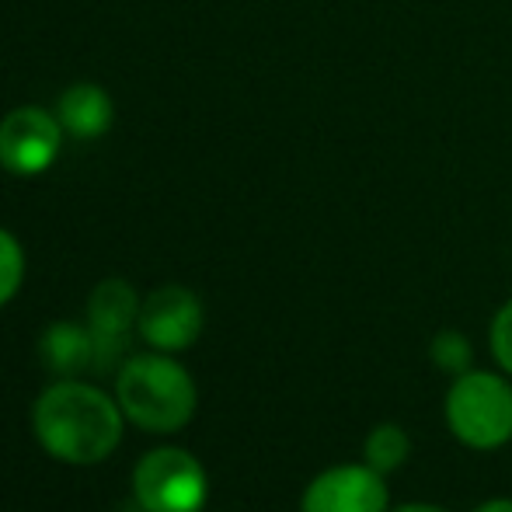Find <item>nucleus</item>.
<instances>
[{"label":"nucleus","instance_id":"obj_9","mask_svg":"<svg viewBox=\"0 0 512 512\" xmlns=\"http://www.w3.org/2000/svg\"><path fill=\"white\" fill-rule=\"evenodd\" d=\"M39 359L60 380H77L95 370V335L77 321H53L39 338Z\"/></svg>","mask_w":512,"mask_h":512},{"label":"nucleus","instance_id":"obj_5","mask_svg":"<svg viewBox=\"0 0 512 512\" xmlns=\"http://www.w3.org/2000/svg\"><path fill=\"white\" fill-rule=\"evenodd\" d=\"M63 126L35 105L14 108L0 119V164L11 175H42L60 154Z\"/></svg>","mask_w":512,"mask_h":512},{"label":"nucleus","instance_id":"obj_8","mask_svg":"<svg viewBox=\"0 0 512 512\" xmlns=\"http://www.w3.org/2000/svg\"><path fill=\"white\" fill-rule=\"evenodd\" d=\"M384 474L370 464L328 467L307 485L300 512H387Z\"/></svg>","mask_w":512,"mask_h":512},{"label":"nucleus","instance_id":"obj_2","mask_svg":"<svg viewBox=\"0 0 512 512\" xmlns=\"http://www.w3.org/2000/svg\"><path fill=\"white\" fill-rule=\"evenodd\" d=\"M122 415L147 432H178L196 415V380L164 352L129 356L115 377Z\"/></svg>","mask_w":512,"mask_h":512},{"label":"nucleus","instance_id":"obj_4","mask_svg":"<svg viewBox=\"0 0 512 512\" xmlns=\"http://www.w3.org/2000/svg\"><path fill=\"white\" fill-rule=\"evenodd\" d=\"M206 492L203 464L182 446H157L133 471V499L143 512H199Z\"/></svg>","mask_w":512,"mask_h":512},{"label":"nucleus","instance_id":"obj_1","mask_svg":"<svg viewBox=\"0 0 512 512\" xmlns=\"http://www.w3.org/2000/svg\"><path fill=\"white\" fill-rule=\"evenodd\" d=\"M122 408L84 380H56L32 408L39 446L63 464H102L122 439Z\"/></svg>","mask_w":512,"mask_h":512},{"label":"nucleus","instance_id":"obj_14","mask_svg":"<svg viewBox=\"0 0 512 512\" xmlns=\"http://www.w3.org/2000/svg\"><path fill=\"white\" fill-rule=\"evenodd\" d=\"M492 352L499 359V366L512 377V300L495 314L492 321Z\"/></svg>","mask_w":512,"mask_h":512},{"label":"nucleus","instance_id":"obj_11","mask_svg":"<svg viewBox=\"0 0 512 512\" xmlns=\"http://www.w3.org/2000/svg\"><path fill=\"white\" fill-rule=\"evenodd\" d=\"M408 453H411L408 432L394 422L377 425L363 443V460L380 474H391V471H398V467H405Z\"/></svg>","mask_w":512,"mask_h":512},{"label":"nucleus","instance_id":"obj_16","mask_svg":"<svg viewBox=\"0 0 512 512\" xmlns=\"http://www.w3.org/2000/svg\"><path fill=\"white\" fill-rule=\"evenodd\" d=\"M394 512H446V509H439V506H425V502H408V506H398Z\"/></svg>","mask_w":512,"mask_h":512},{"label":"nucleus","instance_id":"obj_10","mask_svg":"<svg viewBox=\"0 0 512 512\" xmlns=\"http://www.w3.org/2000/svg\"><path fill=\"white\" fill-rule=\"evenodd\" d=\"M56 119H60L63 133L77 136V140H95L112 126V98L98 84H74L63 91Z\"/></svg>","mask_w":512,"mask_h":512},{"label":"nucleus","instance_id":"obj_12","mask_svg":"<svg viewBox=\"0 0 512 512\" xmlns=\"http://www.w3.org/2000/svg\"><path fill=\"white\" fill-rule=\"evenodd\" d=\"M432 363L439 366L443 373H453V377H460V373L471 370V359H474V349L471 342H467V335H460V331L446 328L439 331L436 338H432Z\"/></svg>","mask_w":512,"mask_h":512},{"label":"nucleus","instance_id":"obj_6","mask_svg":"<svg viewBox=\"0 0 512 512\" xmlns=\"http://www.w3.org/2000/svg\"><path fill=\"white\" fill-rule=\"evenodd\" d=\"M140 297L126 279H105L88 300V328L95 335V373L115 370L126 363V335L140 321Z\"/></svg>","mask_w":512,"mask_h":512},{"label":"nucleus","instance_id":"obj_3","mask_svg":"<svg viewBox=\"0 0 512 512\" xmlns=\"http://www.w3.org/2000/svg\"><path fill=\"white\" fill-rule=\"evenodd\" d=\"M446 425L471 450H499L512 439V384L499 373L467 370L446 391Z\"/></svg>","mask_w":512,"mask_h":512},{"label":"nucleus","instance_id":"obj_7","mask_svg":"<svg viewBox=\"0 0 512 512\" xmlns=\"http://www.w3.org/2000/svg\"><path fill=\"white\" fill-rule=\"evenodd\" d=\"M143 342L157 352H182L203 335V304L185 286H161L140 307Z\"/></svg>","mask_w":512,"mask_h":512},{"label":"nucleus","instance_id":"obj_15","mask_svg":"<svg viewBox=\"0 0 512 512\" xmlns=\"http://www.w3.org/2000/svg\"><path fill=\"white\" fill-rule=\"evenodd\" d=\"M474 512H512V499H492L485 506H478Z\"/></svg>","mask_w":512,"mask_h":512},{"label":"nucleus","instance_id":"obj_13","mask_svg":"<svg viewBox=\"0 0 512 512\" xmlns=\"http://www.w3.org/2000/svg\"><path fill=\"white\" fill-rule=\"evenodd\" d=\"M21 279H25V251L18 237L0 227V307L11 304L14 293L21 290Z\"/></svg>","mask_w":512,"mask_h":512}]
</instances>
